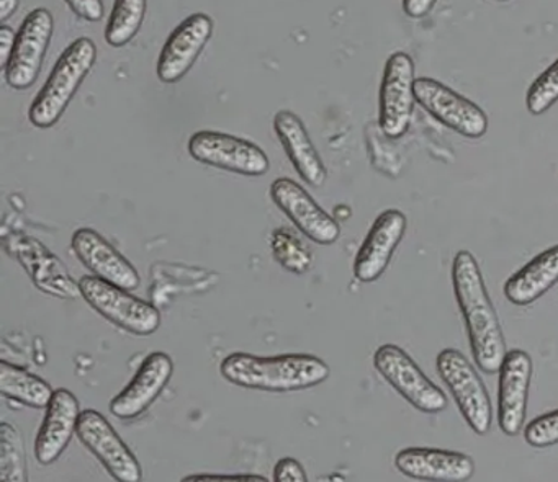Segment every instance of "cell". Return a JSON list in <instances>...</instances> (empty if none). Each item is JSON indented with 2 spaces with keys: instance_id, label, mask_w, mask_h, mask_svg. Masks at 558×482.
I'll return each instance as SVG.
<instances>
[{
  "instance_id": "1",
  "label": "cell",
  "mask_w": 558,
  "mask_h": 482,
  "mask_svg": "<svg viewBox=\"0 0 558 482\" xmlns=\"http://www.w3.org/2000/svg\"><path fill=\"white\" fill-rule=\"evenodd\" d=\"M452 286L476 367L483 373H498L506 355L505 334L482 270L469 250H459L453 257Z\"/></svg>"
},
{
  "instance_id": "2",
  "label": "cell",
  "mask_w": 558,
  "mask_h": 482,
  "mask_svg": "<svg viewBox=\"0 0 558 482\" xmlns=\"http://www.w3.org/2000/svg\"><path fill=\"white\" fill-rule=\"evenodd\" d=\"M225 380L244 390L263 393H296L325 383L329 367L322 358L310 354H287L276 357L234 351L220 364Z\"/></svg>"
},
{
  "instance_id": "3",
  "label": "cell",
  "mask_w": 558,
  "mask_h": 482,
  "mask_svg": "<svg viewBox=\"0 0 558 482\" xmlns=\"http://www.w3.org/2000/svg\"><path fill=\"white\" fill-rule=\"evenodd\" d=\"M97 61V47L90 38H77L58 58L47 83L28 110L32 125L48 129L60 122L84 79Z\"/></svg>"
},
{
  "instance_id": "4",
  "label": "cell",
  "mask_w": 558,
  "mask_h": 482,
  "mask_svg": "<svg viewBox=\"0 0 558 482\" xmlns=\"http://www.w3.org/2000/svg\"><path fill=\"white\" fill-rule=\"evenodd\" d=\"M77 288L94 311L129 334L148 337L161 327L159 309L151 302L136 298L129 289L97 279L93 273L83 276L77 283Z\"/></svg>"
},
{
  "instance_id": "5",
  "label": "cell",
  "mask_w": 558,
  "mask_h": 482,
  "mask_svg": "<svg viewBox=\"0 0 558 482\" xmlns=\"http://www.w3.org/2000/svg\"><path fill=\"white\" fill-rule=\"evenodd\" d=\"M437 373L444 381L462 413L466 425L476 435L492 429L493 409L488 391L469 358L456 348H444L436 358Z\"/></svg>"
},
{
  "instance_id": "6",
  "label": "cell",
  "mask_w": 558,
  "mask_h": 482,
  "mask_svg": "<svg viewBox=\"0 0 558 482\" xmlns=\"http://www.w3.org/2000/svg\"><path fill=\"white\" fill-rule=\"evenodd\" d=\"M374 367L408 404L421 412H442L449 404L442 390H439V386L421 371L416 361L398 345H380L374 354Z\"/></svg>"
},
{
  "instance_id": "7",
  "label": "cell",
  "mask_w": 558,
  "mask_h": 482,
  "mask_svg": "<svg viewBox=\"0 0 558 482\" xmlns=\"http://www.w3.org/2000/svg\"><path fill=\"white\" fill-rule=\"evenodd\" d=\"M414 83V61L410 54H391L385 63L378 94V126L387 138H401L410 129L416 102Z\"/></svg>"
},
{
  "instance_id": "8",
  "label": "cell",
  "mask_w": 558,
  "mask_h": 482,
  "mask_svg": "<svg viewBox=\"0 0 558 482\" xmlns=\"http://www.w3.org/2000/svg\"><path fill=\"white\" fill-rule=\"evenodd\" d=\"M189 155L202 164L246 177H260L270 165L266 152L254 143L207 129L189 139Z\"/></svg>"
},
{
  "instance_id": "9",
  "label": "cell",
  "mask_w": 558,
  "mask_h": 482,
  "mask_svg": "<svg viewBox=\"0 0 558 482\" xmlns=\"http://www.w3.org/2000/svg\"><path fill=\"white\" fill-rule=\"evenodd\" d=\"M416 102L447 128L469 139H478L488 132V116L472 100L430 77L414 83Z\"/></svg>"
},
{
  "instance_id": "10",
  "label": "cell",
  "mask_w": 558,
  "mask_h": 482,
  "mask_svg": "<svg viewBox=\"0 0 558 482\" xmlns=\"http://www.w3.org/2000/svg\"><path fill=\"white\" fill-rule=\"evenodd\" d=\"M54 34V18L48 9H35L22 22L11 60L4 67L5 81L15 90H27L37 83Z\"/></svg>"
},
{
  "instance_id": "11",
  "label": "cell",
  "mask_w": 558,
  "mask_h": 482,
  "mask_svg": "<svg viewBox=\"0 0 558 482\" xmlns=\"http://www.w3.org/2000/svg\"><path fill=\"white\" fill-rule=\"evenodd\" d=\"M76 435L116 481H142L143 469L135 453L99 410L86 409L81 412Z\"/></svg>"
},
{
  "instance_id": "12",
  "label": "cell",
  "mask_w": 558,
  "mask_h": 482,
  "mask_svg": "<svg viewBox=\"0 0 558 482\" xmlns=\"http://www.w3.org/2000/svg\"><path fill=\"white\" fill-rule=\"evenodd\" d=\"M270 198L292 221L293 226L319 246H331L341 236V226L329 217L312 195L292 178H277L270 185Z\"/></svg>"
},
{
  "instance_id": "13",
  "label": "cell",
  "mask_w": 558,
  "mask_h": 482,
  "mask_svg": "<svg viewBox=\"0 0 558 482\" xmlns=\"http://www.w3.org/2000/svg\"><path fill=\"white\" fill-rule=\"evenodd\" d=\"M174 373V361L165 351H153L129 384L110 400L109 410L122 420L138 419L161 396Z\"/></svg>"
},
{
  "instance_id": "14",
  "label": "cell",
  "mask_w": 558,
  "mask_h": 482,
  "mask_svg": "<svg viewBox=\"0 0 558 482\" xmlns=\"http://www.w3.org/2000/svg\"><path fill=\"white\" fill-rule=\"evenodd\" d=\"M214 35V21L207 14H192L169 35L158 58L159 81L179 83L197 63L204 48Z\"/></svg>"
},
{
  "instance_id": "15",
  "label": "cell",
  "mask_w": 558,
  "mask_h": 482,
  "mask_svg": "<svg viewBox=\"0 0 558 482\" xmlns=\"http://www.w3.org/2000/svg\"><path fill=\"white\" fill-rule=\"evenodd\" d=\"M498 425L505 435L522 432L531 391L532 360L524 350L506 351L498 370Z\"/></svg>"
},
{
  "instance_id": "16",
  "label": "cell",
  "mask_w": 558,
  "mask_h": 482,
  "mask_svg": "<svg viewBox=\"0 0 558 482\" xmlns=\"http://www.w3.org/2000/svg\"><path fill=\"white\" fill-rule=\"evenodd\" d=\"M407 217L400 210H385L372 224L354 260V276L362 283H372L384 275L395 250L407 233Z\"/></svg>"
},
{
  "instance_id": "17",
  "label": "cell",
  "mask_w": 558,
  "mask_h": 482,
  "mask_svg": "<svg viewBox=\"0 0 558 482\" xmlns=\"http://www.w3.org/2000/svg\"><path fill=\"white\" fill-rule=\"evenodd\" d=\"M81 412L80 399L70 390H54L35 438V458L40 465H53L66 452L76 433Z\"/></svg>"
},
{
  "instance_id": "18",
  "label": "cell",
  "mask_w": 558,
  "mask_h": 482,
  "mask_svg": "<svg viewBox=\"0 0 558 482\" xmlns=\"http://www.w3.org/2000/svg\"><path fill=\"white\" fill-rule=\"evenodd\" d=\"M71 247L77 260L97 279L129 292L138 288L140 275L135 267L102 234L90 227L77 230L71 239Z\"/></svg>"
},
{
  "instance_id": "19",
  "label": "cell",
  "mask_w": 558,
  "mask_h": 482,
  "mask_svg": "<svg viewBox=\"0 0 558 482\" xmlns=\"http://www.w3.org/2000/svg\"><path fill=\"white\" fill-rule=\"evenodd\" d=\"M395 468L417 481L463 482L475 472L469 455L437 448H404L395 456Z\"/></svg>"
},
{
  "instance_id": "20",
  "label": "cell",
  "mask_w": 558,
  "mask_h": 482,
  "mask_svg": "<svg viewBox=\"0 0 558 482\" xmlns=\"http://www.w3.org/2000/svg\"><path fill=\"white\" fill-rule=\"evenodd\" d=\"M274 129H276L277 138L282 145L287 158L292 162L302 181L315 188L325 185L328 171H326L302 119L289 110H282L274 116Z\"/></svg>"
},
{
  "instance_id": "21",
  "label": "cell",
  "mask_w": 558,
  "mask_h": 482,
  "mask_svg": "<svg viewBox=\"0 0 558 482\" xmlns=\"http://www.w3.org/2000/svg\"><path fill=\"white\" fill-rule=\"evenodd\" d=\"M558 283V246L550 247L525 263L505 283V296L511 305L529 306Z\"/></svg>"
},
{
  "instance_id": "22",
  "label": "cell",
  "mask_w": 558,
  "mask_h": 482,
  "mask_svg": "<svg viewBox=\"0 0 558 482\" xmlns=\"http://www.w3.org/2000/svg\"><path fill=\"white\" fill-rule=\"evenodd\" d=\"M0 393L22 406L47 409L54 390L44 378L4 360L0 363Z\"/></svg>"
},
{
  "instance_id": "23",
  "label": "cell",
  "mask_w": 558,
  "mask_h": 482,
  "mask_svg": "<svg viewBox=\"0 0 558 482\" xmlns=\"http://www.w3.org/2000/svg\"><path fill=\"white\" fill-rule=\"evenodd\" d=\"M148 0H116L106 27V41L113 48L126 47L142 30Z\"/></svg>"
},
{
  "instance_id": "24",
  "label": "cell",
  "mask_w": 558,
  "mask_h": 482,
  "mask_svg": "<svg viewBox=\"0 0 558 482\" xmlns=\"http://www.w3.org/2000/svg\"><path fill=\"white\" fill-rule=\"evenodd\" d=\"M27 469L21 430L9 422L0 423V481L27 482Z\"/></svg>"
},
{
  "instance_id": "25",
  "label": "cell",
  "mask_w": 558,
  "mask_h": 482,
  "mask_svg": "<svg viewBox=\"0 0 558 482\" xmlns=\"http://www.w3.org/2000/svg\"><path fill=\"white\" fill-rule=\"evenodd\" d=\"M272 256L283 269L289 270L290 273L295 275H303L308 272L313 263L312 252L308 247L289 230L274 231L272 239Z\"/></svg>"
},
{
  "instance_id": "26",
  "label": "cell",
  "mask_w": 558,
  "mask_h": 482,
  "mask_svg": "<svg viewBox=\"0 0 558 482\" xmlns=\"http://www.w3.org/2000/svg\"><path fill=\"white\" fill-rule=\"evenodd\" d=\"M558 102V60L554 61L527 89L525 107L532 115H542Z\"/></svg>"
},
{
  "instance_id": "27",
  "label": "cell",
  "mask_w": 558,
  "mask_h": 482,
  "mask_svg": "<svg viewBox=\"0 0 558 482\" xmlns=\"http://www.w3.org/2000/svg\"><path fill=\"white\" fill-rule=\"evenodd\" d=\"M524 438L534 448L558 445V409L531 420L525 425Z\"/></svg>"
},
{
  "instance_id": "28",
  "label": "cell",
  "mask_w": 558,
  "mask_h": 482,
  "mask_svg": "<svg viewBox=\"0 0 558 482\" xmlns=\"http://www.w3.org/2000/svg\"><path fill=\"white\" fill-rule=\"evenodd\" d=\"M272 479L276 482H306L308 475L295 458H282L274 466Z\"/></svg>"
},
{
  "instance_id": "29",
  "label": "cell",
  "mask_w": 558,
  "mask_h": 482,
  "mask_svg": "<svg viewBox=\"0 0 558 482\" xmlns=\"http://www.w3.org/2000/svg\"><path fill=\"white\" fill-rule=\"evenodd\" d=\"M71 11L86 22H99L104 18L102 0H64Z\"/></svg>"
},
{
  "instance_id": "30",
  "label": "cell",
  "mask_w": 558,
  "mask_h": 482,
  "mask_svg": "<svg viewBox=\"0 0 558 482\" xmlns=\"http://www.w3.org/2000/svg\"><path fill=\"white\" fill-rule=\"evenodd\" d=\"M185 482H194V481H241V482H264L267 481L264 475H254V474H194L187 475V478L182 479Z\"/></svg>"
},
{
  "instance_id": "31",
  "label": "cell",
  "mask_w": 558,
  "mask_h": 482,
  "mask_svg": "<svg viewBox=\"0 0 558 482\" xmlns=\"http://www.w3.org/2000/svg\"><path fill=\"white\" fill-rule=\"evenodd\" d=\"M15 38L17 34L8 25L0 27V66H8L11 60L12 50H14Z\"/></svg>"
},
{
  "instance_id": "32",
  "label": "cell",
  "mask_w": 558,
  "mask_h": 482,
  "mask_svg": "<svg viewBox=\"0 0 558 482\" xmlns=\"http://www.w3.org/2000/svg\"><path fill=\"white\" fill-rule=\"evenodd\" d=\"M437 0H403V12L410 18H424L430 14Z\"/></svg>"
},
{
  "instance_id": "33",
  "label": "cell",
  "mask_w": 558,
  "mask_h": 482,
  "mask_svg": "<svg viewBox=\"0 0 558 482\" xmlns=\"http://www.w3.org/2000/svg\"><path fill=\"white\" fill-rule=\"evenodd\" d=\"M19 0H0V22L8 21L19 9Z\"/></svg>"
},
{
  "instance_id": "34",
  "label": "cell",
  "mask_w": 558,
  "mask_h": 482,
  "mask_svg": "<svg viewBox=\"0 0 558 482\" xmlns=\"http://www.w3.org/2000/svg\"><path fill=\"white\" fill-rule=\"evenodd\" d=\"M496 2H509V0H496Z\"/></svg>"
}]
</instances>
